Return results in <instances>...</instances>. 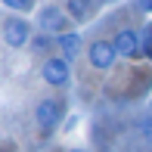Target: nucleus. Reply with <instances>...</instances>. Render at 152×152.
I'll use <instances>...</instances> for the list:
<instances>
[{"label": "nucleus", "instance_id": "1", "mask_svg": "<svg viewBox=\"0 0 152 152\" xmlns=\"http://www.w3.org/2000/svg\"><path fill=\"white\" fill-rule=\"evenodd\" d=\"M0 34H3L6 47L19 50V47H25L31 40V22L22 19V16H10V19H3V25H0Z\"/></svg>", "mask_w": 152, "mask_h": 152}, {"label": "nucleus", "instance_id": "2", "mask_svg": "<svg viewBox=\"0 0 152 152\" xmlns=\"http://www.w3.org/2000/svg\"><path fill=\"white\" fill-rule=\"evenodd\" d=\"M40 78H44V84H50V87H68V81H72V65H68V59L50 56L44 65H40Z\"/></svg>", "mask_w": 152, "mask_h": 152}, {"label": "nucleus", "instance_id": "3", "mask_svg": "<svg viewBox=\"0 0 152 152\" xmlns=\"http://www.w3.org/2000/svg\"><path fill=\"white\" fill-rule=\"evenodd\" d=\"M87 59H90V65L96 72H109V68L115 65V59H118V50H115L112 40H93L90 47H87Z\"/></svg>", "mask_w": 152, "mask_h": 152}, {"label": "nucleus", "instance_id": "4", "mask_svg": "<svg viewBox=\"0 0 152 152\" xmlns=\"http://www.w3.org/2000/svg\"><path fill=\"white\" fill-rule=\"evenodd\" d=\"M68 12L65 10H59V6H44V10L37 12V25H40V31H47V34H65L68 31Z\"/></svg>", "mask_w": 152, "mask_h": 152}, {"label": "nucleus", "instance_id": "5", "mask_svg": "<svg viewBox=\"0 0 152 152\" xmlns=\"http://www.w3.org/2000/svg\"><path fill=\"white\" fill-rule=\"evenodd\" d=\"M112 44H115V50H118V56H124V59L143 56V34L134 31V28H121L118 34H115Z\"/></svg>", "mask_w": 152, "mask_h": 152}, {"label": "nucleus", "instance_id": "6", "mask_svg": "<svg viewBox=\"0 0 152 152\" xmlns=\"http://www.w3.org/2000/svg\"><path fill=\"white\" fill-rule=\"evenodd\" d=\"M62 112H65V106H62L59 99H40L37 109H34V118H37L40 130H53L62 121Z\"/></svg>", "mask_w": 152, "mask_h": 152}, {"label": "nucleus", "instance_id": "7", "mask_svg": "<svg viewBox=\"0 0 152 152\" xmlns=\"http://www.w3.org/2000/svg\"><path fill=\"white\" fill-rule=\"evenodd\" d=\"M56 44H59V50H62V59H78V53H81V34L78 31H65V34H59L56 37Z\"/></svg>", "mask_w": 152, "mask_h": 152}, {"label": "nucleus", "instance_id": "8", "mask_svg": "<svg viewBox=\"0 0 152 152\" xmlns=\"http://www.w3.org/2000/svg\"><path fill=\"white\" fill-rule=\"evenodd\" d=\"M65 12L72 22H87L93 16V0H65Z\"/></svg>", "mask_w": 152, "mask_h": 152}, {"label": "nucleus", "instance_id": "9", "mask_svg": "<svg viewBox=\"0 0 152 152\" xmlns=\"http://www.w3.org/2000/svg\"><path fill=\"white\" fill-rule=\"evenodd\" d=\"M6 10H16V12H31L34 10V0H0Z\"/></svg>", "mask_w": 152, "mask_h": 152}, {"label": "nucleus", "instance_id": "10", "mask_svg": "<svg viewBox=\"0 0 152 152\" xmlns=\"http://www.w3.org/2000/svg\"><path fill=\"white\" fill-rule=\"evenodd\" d=\"M140 137H143V143L152 146V115H146V118L140 121Z\"/></svg>", "mask_w": 152, "mask_h": 152}, {"label": "nucleus", "instance_id": "11", "mask_svg": "<svg viewBox=\"0 0 152 152\" xmlns=\"http://www.w3.org/2000/svg\"><path fill=\"white\" fill-rule=\"evenodd\" d=\"M143 56L152 59V37H149V34H143Z\"/></svg>", "mask_w": 152, "mask_h": 152}, {"label": "nucleus", "instance_id": "12", "mask_svg": "<svg viewBox=\"0 0 152 152\" xmlns=\"http://www.w3.org/2000/svg\"><path fill=\"white\" fill-rule=\"evenodd\" d=\"M47 44H50V37H34V47H37V50H44Z\"/></svg>", "mask_w": 152, "mask_h": 152}, {"label": "nucleus", "instance_id": "13", "mask_svg": "<svg viewBox=\"0 0 152 152\" xmlns=\"http://www.w3.org/2000/svg\"><path fill=\"white\" fill-rule=\"evenodd\" d=\"M137 6H140V10H146V12H152V0H137Z\"/></svg>", "mask_w": 152, "mask_h": 152}, {"label": "nucleus", "instance_id": "14", "mask_svg": "<svg viewBox=\"0 0 152 152\" xmlns=\"http://www.w3.org/2000/svg\"><path fill=\"white\" fill-rule=\"evenodd\" d=\"M146 34H149V37H152V22H149V28H146Z\"/></svg>", "mask_w": 152, "mask_h": 152}, {"label": "nucleus", "instance_id": "15", "mask_svg": "<svg viewBox=\"0 0 152 152\" xmlns=\"http://www.w3.org/2000/svg\"><path fill=\"white\" fill-rule=\"evenodd\" d=\"M68 152H84V149H68Z\"/></svg>", "mask_w": 152, "mask_h": 152}, {"label": "nucleus", "instance_id": "16", "mask_svg": "<svg viewBox=\"0 0 152 152\" xmlns=\"http://www.w3.org/2000/svg\"><path fill=\"white\" fill-rule=\"evenodd\" d=\"M121 152H127V149H121Z\"/></svg>", "mask_w": 152, "mask_h": 152}]
</instances>
